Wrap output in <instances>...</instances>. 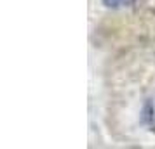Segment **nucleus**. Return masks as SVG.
Here are the masks:
<instances>
[{"label":"nucleus","instance_id":"nucleus-1","mask_svg":"<svg viewBox=\"0 0 155 149\" xmlns=\"http://www.w3.org/2000/svg\"><path fill=\"white\" fill-rule=\"evenodd\" d=\"M105 2L106 7H127V5H131V4H134V0H103Z\"/></svg>","mask_w":155,"mask_h":149}]
</instances>
